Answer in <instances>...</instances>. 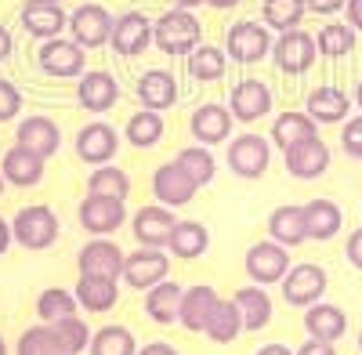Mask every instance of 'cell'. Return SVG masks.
<instances>
[{
    "instance_id": "cell-5",
    "label": "cell",
    "mask_w": 362,
    "mask_h": 355,
    "mask_svg": "<svg viewBox=\"0 0 362 355\" xmlns=\"http://www.w3.org/2000/svg\"><path fill=\"white\" fill-rule=\"evenodd\" d=\"M225 163L235 178L257 182V178H264V170L272 163V141L261 134H235V138H228Z\"/></svg>"
},
{
    "instance_id": "cell-8",
    "label": "cell",
    "mask_w": 362,
    "mask_h": 355,
    "mask_svg": "<svg viewBox=\"0 0 362 355\" xmlns=\"http://www.w3.org/2000/svg\"><path fill=\"white\" fill-rule=\"evenodd\" d=\"M119 279L134 290H153L156 283L170 279V254L160 247H141L124 257V276Z\"/></svg>"
},
{
    "instance_id": "cell-7",
    "label": "cell",
    "mask_w": 362,
    "mask_h": 355,
    "mask_svg": "<svg viewBox=\"0 0 362 355\" xmlns=\"http://www.w3.org/2000/svg\"><path fill=\"white\" fill-rule=\"evenodd\" d=\"M124 250H119L109 235H90L76 254L80 276H98V279H119L124 276Z\"/></svg>"
},
{
    "instance_id": "cell-32",
    "label": "cell",
    "mask_w": 362,
    "mask_h": 355,
    "mask_svg": "<svg viewBox=\"0 0 362 355\" xmlns=\"http://www.w3.org/2000/svg\"><path fill=\"white\" fill-rule=\"evenodd\" d=\"M181 293H185V286H177L174 279L156 283L153 290H145V315L160 327H174L181 312Z\"/></svg>"
},
{
    "instance_id": "cell-34",
    "label": "cell",
    "mask_w": 362,
    "mask_h": 355,
    "mask_svg": "<svg viewBox=\"0 0 362 355\" xmlns=\"http://www.w3.org/2000/svg\"><path fill=\"white\" fill-rule=\"evenodd\" d=\"M76 301L87 312H109L119 301V279H98V276H80L76 279Z\"/></svg>"
},
{
    "instance_id": "cell-55",
    "label": "cell",
    "mask_w": 362,
    "mask_h": 355,
    "mask_svg": "<svg viewBox=\"0 0 362 355\" xmlns=\"http://www.w3.org/2000/svg\"><path fill=\"white\" fill-rule=\"evenodd\" d=\"M257 355H293V348H286V344H279V341H272V344H261Z\"/></svg>"
},
{
    "instance_id": "cell-52",
    "label": "cell",
    "mask_w": 362,
    "mask_h": 355,
    "mask_svg": "<svg viewBox=\"0 0 362 355\" xmlns=\"http://www.w3.org/2000/svg\"><path fill=\"white\" fill-rule=\"evenodd\" d=\"M134 355H181L174 344H167V341H148V344H141Z\"/></svg>"
},
{
    "instance_id": "cell-6",
    "label": "cell",
    "mask_w": 362,
    "mask_h": 355,
    "mask_svg": "<svg viewBox=\"0 0 362 355\" xmlns=\"http://www.w3.org/2000/svg\"><path fill=\"white\" fill-rule=\"evenodd\" d=\"M319 58V47H315V37L305 33V29H286V33L276 37L272 44V62H276L279 73L286 76H300L315 66Z\"/></svg>"
},
{
    "instance_id": "cell-35",
    "label": "cell",
    "mask_w": 362,
    "mask_h": 355,
    "mask_svg": "<svg viewBox=\"0 0 362 355\" xmlns=\"http://www.w3.org/2000/svg\"><path fill=\"white\" fill-rule=\"evenodd\" d=\"M203 334L214 341V344H232L239 334H243V315H239V305L221 298V301L214 305V312H210Z\"/></svg>"
},
{
    "instance_id": "cell-15",
    "label": "cell",
    "mask_w": 362,
    "mask_h": 355,
    "mask_svg": "<svg viewBox=\"0 0 362 355\" xmlns=\"http://www.w3.org/2000/svg\"><path fill=\"white\" fill-rule=\"evenodd\" d=\"M127 199H112V196H95L87 192L83 203H80V225L90 232V235H112L119 225L127 221Z\"/></svg>"
},
{
    "instance_id": "cell-11",
    "label": "cell",
    "mask_w": 362,
    "mask_h": 355,
    "mask_svg": "<svg viewBox=\"0 0 362 355\" xmlns=\"http://www.w3.org/2000/svg\"><path fill=\"white\" fill-rule=\"evenodd\" d=\"M326 286H329V279H326L322 264H312V261L293 264L283 279V301L293 308H312L315 301H322Z\"/></svg>"
},
{
    "instance_id": "cell-19",
    "label": "cell",
    "mask_w": 362,
    "mask_h": 355,
    "mask_svg": "<svg viewBox=\"0 0 362 355\" xmlns=\"http://www.w3.org/2000/svg\"><path fill=\"white\" fill-rule=\"evenodd\" d=\"M174 225H177V218H174L170 206L148 203V206H138V214L131 221V232H134V240L141 247H160L163 250L167 240H170V232H174Z\"/></svg>"
},
{
    "instance_id": "cell-37",
    "label": "cell",
    "mask_w": 362,
    "mask_h": 355,
    "mask_svg": "<svg viewBox=\"0 0 362 355\" xmlns=\"http://www.w3.org/2000/svg\"><path fill=\"white\" fill-rule=\"evenodd\" d=\"M163 112H153V109H138L127 127H124V138L134 145V149H153V145L163 138Z\"/></svg>"
},
{
    "instance_id": "cell-1",
    "label": "cell",
    "mask_w": 362,
    "mask_h": 355,
    "mask_svg": "<svg viewBox=\"0 0 362 355\" xmlns=\"http://www.w3.org/2000/svg\"><path fill=\"white\" fill-rule=\"evenodd\" d=\"M203 44V22L189 8H170L153 22V47L174 58H189Z\"/></svg>"
},
{
    "instance_id": "cell-3",
    "label": "cell",
    "mask_w": 362,
    "mask_h": 355,
    "mask_svg": "<svg viewBox=\"0 0 362 355\" xmlns=\"http://www.w3.org/2000/svg\"><path fill=\"white\" fill-rule=\"evenodd\" d=\"M272 44H276L272 29L254 18L232 22V29L225 33V54H228V62H239V66H257L261 58L272 54Z\"/></svg>"
},
{
    "instance_id": "cell-53",
    "label": "cell",
    "mask_w": 362,
    "mask_h": 355,
    "mask_svg": "<svg viewBox=\"0 0 362 355\" xmlns=\"http://www.w3.org/2000/svg\"><path fill=\"white\" fill-rule=\"evenodd\" d=\"M11 51H15V37H11L8 25H0V62H8Z\"/></svg>"
},
{
    "instance_id": "cell-23",
    "label": "cell",
    "mask_w": 362,
    "mask_h": 355,
    "mask_svg": "<svg viewBox=\"0 0 362 355\" xmlns=\"http://www.w3.org/2000/svg\"><path fill=\"white\" fill-rule=\"evenodd\" d=\"M199 189H196V182L181 170L174 160L170 163H163V167H156L153 170V196H156V203H163V206H185V203H192V196H196Z\"/></svg>"
},
{
    "instance_id": "cell-28",
    "label": "cell",
    "mask_w": 362,
    "mask_h": 355,
    "mask_svg": "<svg viewBox=\"0 0 362 355\" xmlns=\"http://www.w3.org/2000/svg\"><path fill=\"white\" fill-rule=\"evenodd\" d=\"M305 330L315 341H329L337 344L348 334V315L341 305H329V301H315L312 308H305Z\"/></svg>"
},
{
    "instance_id": "cell-22",
    "label": "cell",
    "mask_w": 362,
    "mask_h": 355,
    "mask_svg": "<svg viewBox=\"0 0 362 355\" xmlns=\"http://www.w3.org/2000/svg\"><path fill=\"white\" fill-rule=\"evenodd\" d=\"M44 170H47V160L29 153L25 145H11L0 160V174H4V182L15 185V189H33L44 182Z\"/></svg>"
},
{
    "instance_id": "cell-14",
    "label": "cell",
    "mask_w": 362,
    "mask_h": 355,
    "mask_svg": "<svg viewBox=\"0 0 362 355\" xmlns=\"http://www.w3.org/2000/svg\"><path fill=\"white\" fill-rule=\"evenodd\" d=\"M22 29L37 40H51V37H62V29H69V15L58 0H22L18 8Z\"/></svg>"
},
{
    "instance_id": "cell-50",
    "label": "cell",
    "mask_w": 362,
    "mask_h": 355,
    "mask_svg": "<svg viewBox=\"0 0 362 355\" xmlns=\"http://www.w3.org/2000/svg\"><path fill=\"white\" fill-rule=\"evenodd\" d=\"M293 355H337V348L329 344V341H315V337H308Z\"/></svg>"
},
{
    "instance_id": "cell-33",
    "label": "cell",
    "mask_w": 362,
    "mask_h": 355,
    "mask_svg": "<svg viewBox=\"0 0 362 355\" xmlns=\"http://www.w3.org/2000/svg\"><path fill=\"white\" fill-rule=\"evenodd\" d=\"M305 221H308V240L326 243V240H334V235L341 232L344 211L334 199H308L305 203Z\"/></svg>"
},
{
    "instance_id": "cell-25",
    "label": "cell",
    "mask_w": 362,
    "mask_h": 355,
    "mask_svg": "<svg viewBox=\"0 0 362 355\" xmlns=\"http://www.w3.org/2000/svg\"><path fill=\"white\" fill-rule=\"evenodd\" d=\"M177 95H181L177 91V80L167 69H145L138 76V102H141V109L167 112V109L177 105Z\"/></svg>"
},
{
    "instance_id": "cell-24",
    "label": "cell",
    "mask_w": 362,
    "mask_h": 355,
    "mask_svg": "<svg viewBox=\"0 0 362 355\" xmlns=\"http://www.w3.org/2000/svg\"><path fill=\"white\" fill-rule=\"evenodd\" d=\"M305 112L312 116L319 127L344 124L348 116H351V98H348V91H341V87L322 83V87H315V91L305 98Z\"/></svg>"
},
{
    "instance_id": "cell-44",
    "label": "cell",
    "mask_w": 362,
    "mask_h": 355,
    "mask_svg": "<svg viewBox=\"0 0 362 355\" xmlns=\"http://www.w3.org/2000/svg\"><path fill=\"white\" fill-rule=\"evenodd\" d=\"M54 327V337H58V348H62V355H80L90 348V327L80 319V315H69L62 322H51Z\"/></svg>"
},
{
    "instance_id": "cell-29",
    "label": "cell",
    "mask_w": 362,
    "mask_h": 355,
    "mask_svg": "<svg viewBox=\"0 0 362 355\" xmlns=\"http://www.w3.org/2000/svg\"><path fill=\"white\" fill-rule=\"evenodd\" d=\"M163 250L170 257H181V261H196V257H203L210 250V228L203 221H181L177 218V225H174Z\"/></svg>"
},
{
    "instance_id": "cell-38",
    "label": "cell",
    "mask_w": 362,
    "mask_h": 355,
    "mask_svg": "<svg viewBox=\"0 0 362 355\" xmlns=\"http://www.w3.org/2000/svg\"><path fill=\"white\" fill-rule=\"evenodd\" d=\"M358 44V33L348 22H326L319 33H315V47L322 58H348Z\"/></svg>"
},
{
    "instance_id": "cell-4",
    "label": "cell",
    "mask_w": 362,
    "mask_h": 355,
    "mask_svg": "<svg viewBox=\"0 0 362 355\" xmlns=\"http://www.w3.org/2000/svg\"><path fill=\"white\" fill-rule=\"evenodd\" d=\"M37 66L54 80H80L87 73V51L73 37H51V40H40Z\"/></svg>"
},
{
    "instance_id": "cell-46",
    "label": "cell",
    "mask_w": 362,
    "mask_h": 355,
    "mask_svg": "<svg viewBox=\"0 0 362 355\" xmlns=\"http://www.w3.org/2000/svg\"><path fill=\"white\" fill-rule=\"evenodd\" d=\"M341 149L351 160H362V112L358 116H348V120L341 124Z\"/></svg>"
},
{
    "instance_id": "cell-54",
    "label": "cell",
    "mask_w": 362,
    "mask_h": 355,
    "mask_svg": "<svg viewBox=\"0 0 362 355\" xmlns=\"http://www.w3.org/2000/svg\"><path fill=\"white\" fill-rule=\"evenodd\" d=\"M11 240H15V235H11V221H4V218H0V257L8 254Z\"/></svg>"
},
{
    "instance_id": "cell-18",
    "label": "cell",
    "mask_w": 362,
    "mask_h": 355,
    "mask_svg": "<svg viewBox=\"0 0 362 355\" xmlns=\"http://www.w3.org/2000/svg\"><path fill=\"white\" fill-rule=\"evenodd\" d=\"M232 112H228V105H221V102H203V105H196V112H192V120H189V131H192V138H196V145H221V141H228L232 138Z\"/></svg>"
},
{
    "instance_id": "cell-13",
    "label": "cell",
    "mask_w": 362,
    "mask_h": 355,
    "mask_svg": "<svg viewBox=\"0 0 362 355\" xmlns=\"http://www.w3.org/2000/svg\"><path fill=\"white\" fill-rule=\"evenodd\" d=\"M112 15L102 8V4H80L73 15H69V37L83 47V51H90V47H105L109 44V37H112Z\"/></svg>"
},
{
    "instance_id": "cell-41",
    "label": "cell",
    "mask_w": 362,
    "mask_h": 355,
    "mask_svg": "<svg viewBox=\"0 0 362 355\" xmlns=\"http://www.w3.org/2000/svg\"><path fill=\"white\" fill-rule=\"evenodd\" d=\"M37 315H40V322H62L69 315H80V301H76L73 290L47 286V290H40V298H37Z\"/></svg>"
},
{
    "instance_id": "cell-43",
    "label": "cell",
    "mask_w": 362,
    "mask_h": 355,
    "mask_svg": "<svg viewBox=\"0 0 362 355\" xmlns=\"http://www.w3.org/2000/svg\"><path fill=\"white\" fill-rule=\"evenodd\" d=\"M174 163L192 178L196 189L210 185V182H214V174H218V163H214V156H210L206 145H185V149L174 156Z\"/></svg>"
},
{
    "instance_id": "cell-40",
    "label": "cell",
    "mask_w": 362,
    "mask_h": 355,
    "mask_svg": "<svg viewBox=\"0 0 362 355\" xmlns=\"http://www.w3.org/2000/svg\"><path fill=\"white\" fill-rule=\"evenodd\" d=\"M308 15L305 0H261V22L276 33L286 29H300V18Z\"/></svg>"
},
{
    "instance_id": "cell-30",
    "label": "cell",
    "mask_w": 362,
    "mask_h": 355,
    "mask_svg": "<svg viewBox=\"0 0 362 355\" xmlns=\"http://www.w3.org/2000/svg\"><path fill=\"white\" fill-rule=\"evenodd\" d=\"M312 134H319V124L312 120L305 109H290V112H283V116H276V120H272L268 141L276 145L279 153H286L290 145L305 141V138H312Z\"/></svg>"
},
{
    "instance_id": "cell-27",
    "label": "cell",
    "mask_w": 362,
    "mask_h": 355,
    "mask_svg": "<svg viewBox=\"0 0 362 355\" xmlns=\"http://www.w3.org/2000/svg\"><path fill=\"white\" fill-rule=\"evenodd\" d=\"M221 298H218V290L214 286H206V283H196V286H185V293H181V312H177V322L185 330H192V334H203V327H206V319H210V312H214V305H218Z\"/></svg>"
},
{
    "instance_id": "cell-39",
    "label": "cell",
    "mask_w": 362,
    "mask_h": 355,
    "mask_svg": "<svg viewBox=\"0 0 362 355\" xmlns=\"http://www.w3.org/2000/svg\"><path fill=\"white\" fill-rule=\"evenodd\" d=\"M87 192H95V196H112V199H127V192H131V174H127L124 167H116V163L90 167Z\"/></svg>"
},
{
    "instance_id": "cell-48",
    "label": "cell",
    "mask_w": 362,
    "mask_h": 355,
    "mask_svg": "<svg viewBox=\"0 0 362 355\" xmlns=\"http://www.w3.org/2000/svg\"><path fill=\"white\" fill-rule=\"evenodd\" d=\"M344 257H348L351 269H358V272H362V228H355V232L348 235V243H344Z\"/></svg>"
},
{
    "instance_id": "cell-12",
    "label": "cell",
    "mask_w": 362,
    "mask_h": 355,
    "mask_svg": "<svg viewBox=\"0 0 362 355\" xmlns=\"http://www.w3.org/2000/svg\"><path fill=\"white\" fill-rule=\"evenodd\" d=\"M283 163H286V174L297 178V182H315V178L329 170V145L319 134H312L305 141L290 145L283 153Z\"/></svg>"
},
{
    "instance_id": "cell-60",
    "label": "cell",
    "mask_w": 362,
    "mask_h": 355,
    "mask_svg": "<svg viewBox=\"0 0 362 355\" xmlns=\"http://www.w3.org/2000/svg\"><path fill=\"white\" fill-rule=\"evenodd\" d=\"M4 189H8V182H4V174H0V196H4Z\"/></svg>"
},
{
    "instance_id": "cell-17",
    "label": "cell",
    "mask_w": 362,
    "mask_h": 355,
    "mask_svg": "<svg viewBox=\"0 0 362 355\" xmlns=\"http://www.w3.org/2000/svg\"><path fill=\"white\" fill-rule=\"evenodd\" d=\"M119 102V83L109 69H87L76 80V105L87 112H109Z\"/></svg>"
},
{
    "instance_id": "cell-57",
    "label": "cell",
    "mask_w": 362,
    "mask_h": 355,
    "mask_svg": "<svg viewBox=\"0 0 362 355\" xmlns=\"http://www.w3.org/2000/svg\"><path fill=\"white\" fill-rule=\"evenodd\" d=\"M174 4H177V8H189V11H196V8H203V4H206V0H174Z\"/></svg>"
},
{
    "instance_id": "cell-49",
    "label": "cell",
    "mask_w": 362,
    "mask_h": 355,
    "mask_svg": "<svg viewBox=\"0 0 362 355\" xmlns=\"http://www.w3.org/2000/svg\"><path fill=\"white\" fill-rule=\"evenodd\" d=\"M344 4H348V0H305V8L312 11V15H341L344 11Z\"/></svg>"
},
{
    "instance_id": "cell-10",
    "label": "cell",
    "mask_w": 362,
    "mask_h": 355,
    "mask_svg": "<svg viewBox=\"0 0 362 355\" xmlns=\"http://www.w3.org/2000/svg\"><path fill=\"white\" fill-rule=\"evenodd\" d=\"M109 47H112L119 58H138V54H145L148 47H153V18L141 15V11L116 15Z\"/></svg>"
},
{
    "instance_id": "cell-36",
    "label": "cell",
    "mask_w": 362,
    "mask_h": 355,
    "mask_svg": "<svg viewBox=\"0 0 362 355\" xmlns=\"http://www.w3.org/2000/svg\"><path fill=\"white\" fill-rule=\"evenodd\" d=\"M185 69H189V76L199 80V83H214V80H221L225 69H228V54H225L221 47H214V44H199V47L185 58Z\"/></svg>"
},
{
    "instance_id": "cell-58",
    "label": "cell",
    "mask_w": 362,
    "mask_h": 355,
    "mask_svg": "<svg viewBox=\"0 0 362 355\" xmlns=\"http://www.w3.org/2000/svg\"><path fill=\"white\" fill-rule=\"evenodd\" d=\"M355 105H358V112H362V80H358V87H355Z\"/></svg>"
},
{
    "instance_id": "cell-26",
    "label": "cell",
    "mask_w": 362,
    "mask_h": 355,
    "mask_svg": "<svg viewBox=\"0 0 362 355\" xmlns=\"http://www.w3.org/2000/svg\"><path fill=\"white\" fill-rule=\"evenodd\" d=\"M268 240H276L279 247H300L308 240V221H305V206L283 203L268 214Z\"/></svg>"
},
{
    "instance_id": "cell-20",
    "label": "cell",
    "mask_w": 362,
    "mask_h": 355,
    "mask_svg": "<svg viewBox=\"0 0 362 355\" xmlns=\"http://www.w3.org/2000/svg\"><path fill=\"white\" fill-rule=\"evenodd\" d=\"M116 149H119V134L109 124H102V120L76 131V156H80V163H90V167L112 163Z\"/></svg>"
},
{
    "instance_id": "cell-42",
    "label": "cell",
    "mask_w": 362,
    "mask_h": 355,
    "mask_svg": "<svg viewBox=\"0 0 362 355\" xmlns=\"http://www.w3.org/2000/svg\"><path fill=\"white\" fill-rule=\"evenodd\" d=\"M90 355H134L138 351V341L127 327H119V322H109V327L95 330L90 334Z\"/></svg>"
},
{
    "instance_id": "cell-61",
    "label": "cell",
    "mask_w": 362,
    "mask_h": 355,
    "mask_svg": "<svg viewBox=\"0 0 362 355\" xmlns=\"http://www.w3.org/2000/svg\"><path fill=\"white\" fill-rule=\"evenodd\" d=\"M355 341H358V351H362V330H358V337H355Z\"/></svg>"
},
{
    "instance_id": "cell-59",
    "label": "cell",
    "mask_w": 362,
    "mask_h": 355,
    "mask_svg": "<svg viewBox=\"0 0 362 355\" xmlns=\"http://www.w3.org/2000/svg\"><path fill=\"white\" fill-rule=\"evenodd\" d=\"M0 355H8V341L4 337H0Z\"/></svg>"
},
{
    "instance_id": "cell-9",
    "label": "cell",
    "mask_w": 362,
    "mask_h": 355,
    "mask_svg": "<svg viewBox=\"0 0 362 355\" xmlns=\"http://www.w3.org/2000/svg\"><path fill=\"white\" fill-rule=\"evenodd\" d=\"M243 264H247V276H250L257 286L283 283L286 272L293 269V264H290V250L279 247L276 240H261V243H254V247L247 250Z\"/></svg>"
},
{
    "instance_id": "cell-2",
    "label": "cell",
    "mask_w": 362,
    "mask_h": 355,
    "mask_svg": "<svg viewBox=\"0 0 362 355\" xmlns=\"http://www.w3.org/2000/svg\"><path fill=\"white\" fill-rule=\"evenodd\" d=\"M58 232H62V225H58V214L51 211L47 203H29L11 218V235H15V243H22L25 250L54 247Z\"/></svg>"
},
{
    "instance_id": "cell-31",
    "label": "cell",
    "mask_w": 362,
    "mask_h": 355,
    "mask_svg": "<svg viewBox=\"0 0 362 355\" xmlns=\"http://www.w3.org/2000/svg\"><path fill=\"white\" fill-rule=\"evenodd\" d=\"M232 301L239 305V315H243V330L261 334L268 322H272V298H268V286H257V283L239 286Z\"/></svg>"
},
{
    "instance_id": "cell-45",
    "label": "cell",
    "mask_w": 362,
    "mask_h": 355,
    "mask_svg": "<svg viewBox=\"0 0 362 355\" xmlns=\"http://www.w3.org/2000/svg\"><path fill=\"white\" fill-rule=\"evenodd\" d=\"M15 351H18V355H62V348H58V337H54V327H51V322H37V327L22 330Z\"/></svg>"
},
{
    "instance_id": "cell-56",
    "label": "cell",
    "mask_w": 362,
    "mask_h": 355,
    "mask_svg": "<svg viewBox=\"0 0 362 355\" xmlns=\"http://www.w3.org/2000/svg\"><path fill=\"white\" fill-rule=\"evenodd\" d=\"M239 4V0H206V8H214V11H232Z\"/></svg>"
},
{
    "instance_id": "cell-21",
    "label": "cell",
    "mask_w": 362,
    "mask_h": 355,
    "mask_svg": "<svg viewBox=\"0 0 362 355\" xmlns=\"http://www.w3.org/2000/svg\"><path fill=\"white\" fill-rule=\"evenodd\" d=\"M15 145H25L29 153H37V156L51 160L58 149H62V131H58V124L51 120V116L33 112V116H25V120L18 124Z\"/></svg>"
},
{
    "instance_id": "cell-16",
    "label": "cell",
    "mask_w": 362,
    "mask_h": 355,
    "mask_svg": "<svg viewBox=\"0 0 362 355\" xmlns=\"http://www.w3.org/2000/svg\"><path fill=\"white\" fill-rule=\"evenodd\" d=\"M228 112L235 124H257L272 112V91L264 80H239L228 95Z\"/></svg>"
},
{
    "instance_id": "cell-51",
    "label": "cell",
    "mask_w": 362,
    "mask_h": 355,
    "mask_svg": "<svg viewBox=\"0 0 362 355\" xmlns=\"http://www.w3.org/2000/svg\"><path fill=\"white\" fill-rule=\"evenodd\" d=\"M344 22L355 29V33H362V0H348L344 4Z\"/></svg>"
},
{
    "instance_id": "cell-47",
    "label": "cell",
    "mask_w": 362,
    "mask_h": 355,
    "mask_svg": "<svg viewBox=\"0 0 362 355\" xmlns=\"http://www.w3.org/2000/svg\"><path fill=\"white\" fill-rule=\"evenodd\" d=\"M18 112H22V91L11 80L0 76V124H11Z\"/></svg>"
}]
</instances>
